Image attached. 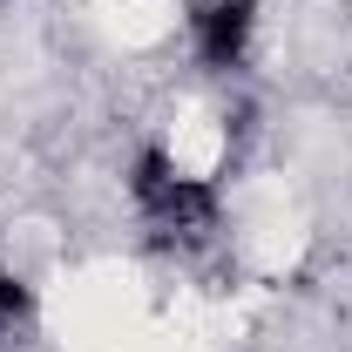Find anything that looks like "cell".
Masks as SVG:
<instances>
[{"label":"cell","instance_id":"obj_1","mask_svg":"<svg viewBox=\"0 0 352 352\" xmlns=\"http://www.w3.org/2000/svg\"><path fill=\"white\" fill-rule=\"evenodd\" d=\"M135 204H142L156 223H176V230H204V223L217 217L210 183L183 176L163 149H142V156H135Z\"/></svg>","mask_w":352,"mask_h":352},{"label":"cell","instance_id":"obj_2","mask_svg":"<svg viewBox=\"0 0 352 352\" xmlns=\"http://www.w3.org/2000/svg\"><path fill=\"white\" fill-rule=\"evenodd\" d=\"M190 34L204 68H237V54L251 47V0H204L190 14Z\"/></svg>","mask_w":352,"mask_h":352},{"label":"cell","instance_id":"obj_3","mask_svg":"<svg viewBox=\"0 0 352 352\" xmlns=\"http://www.w3.org/2000/svg\"><path fill=\"white\" fill-rule=\"evenodd\" d=\"M28 311H34V292L14 278V271H0V332H14V325H28Z\"/></svg>","mask_w":352,"mask_h":352}]
</instances>
